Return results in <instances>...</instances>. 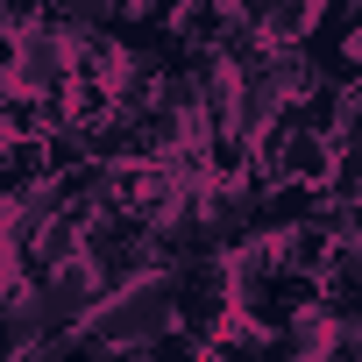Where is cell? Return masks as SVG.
<instances>
[{"mask_svg":"<svg viewBox=\"0 0 362 362\" xmlns=\"http://www.w3.org/2000/svg\"><path fill=\"white\" fill-rule=\"evenodd\" d=\"M206 362H270V334H256V327L228 320V327L206 341Z\"/></svg>","mask_w":362,"mask_h":362,"instance_id":"2","label":"cell"},{"mask_svg":"<svg viewBox=\"0 0 362 362\" xmlns=\"http://www.w3.org/2000/svg\"><path fill=\"white\" fill-rule=\"evenodd\" d=\"M341 214H348V235H341V242H355V249H362V199H355V206H341Z\"/></svg>","mask_w":362,"mask_h":362,"instance_id":"4","label":"cell"},{"mask_svg":"<svg viewBox=\"0 0 362 362\" xmlns=\"http://www.w3.org/2000/svg\"><path fill=\"white\" fill-rule=\"evenodd\" d=\"M170 327V277H135L121 291H107L93 305V320L78 327L93 348H142Z\"/></svg>","mask_w":362,"mask_h":362,"instance_id":"1","label":"cell"},{"mask_svg":"<svg viewBox=\"0 0 362 362\" xmlns=\"http://www.w3.org/2000/svg\"><path fill=\"white\" fill-rule=\"evenodd\" d=\"M142 362H206V348H199L192 334H177V327H163L156 341H142Z\"/></svg>","mask_w":362,"mask_h":362,"instance_id":"3","label":"cell"}]
</instances>
